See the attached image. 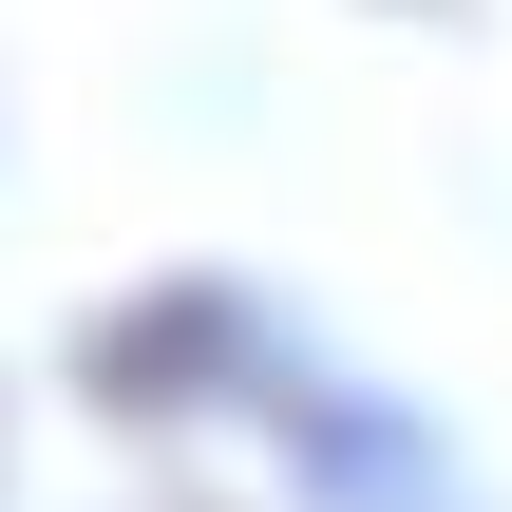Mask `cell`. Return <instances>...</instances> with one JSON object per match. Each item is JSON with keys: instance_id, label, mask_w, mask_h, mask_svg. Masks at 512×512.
<instances>
[{"instance_id": "obj_1", "label": "cell", "mask_w": 512, "mask_h": 512, "mask_svg": "<svg viewBox=\"0 0 512 512\" xmlns=\"http://www.w3.org/2000/svg\"><path fill=\"white\" fill-rule=\"evenodd\" d=\"M228 361H247V304H228V285H152V304H114V323L76 342V380H95L114 418H190Z\"/></svg>"}]
</instances>
